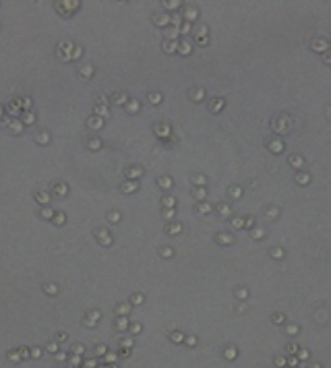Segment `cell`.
<instances>
[{
    "label": "cell",
    "instance_id": "1",
    "mask_svg": "<svg viewBox=\"0 0 331 368\" xmlns=\"http://www.w3.org/2000/svg\"><path fill=\"white\" fill-rule=\"evenodd\" d=\"M56 8H58V12L68 15V12H75L79 8V2L77 0H60V2H56Z\"/></svg>",
    "mask_w": 331,
    "mask_h": 368
},
{
    "label": "cell",
    "instance_id": "2",
    "mask_svg": "<svg viewBox=\"0 0 331 368\" xmlns=\"http://www.w3.org/2000/svg\"><path fill=\"white\" fill-rule=\"evenodd\" d=\"M75 46H73V41H68V40H64V41H60V46H58V54H60V58L64 60V62H68L71 60V50H73Z\"/></svg>",
    "mask_w": 331,
    "mask_h": 368
},
{
    "label": "cell",
    "instance_id": "3",
    "mask_svg": "<svg viewBox=\"0 0 331 368\" xmlns=\"http://www.w3.org/2000/svg\"><path fill=\"white\" fill-rule=\"evenodd\" d=\"M95 236H97V242H99V244H104V246H110V244H112V236H110V232H108V230L97 228Z\"/></svg>",
    "mask_w": 331,
    "mask_h": 368
},
{
    "label": "cell",
    "instance_id": "4",
    "mask_svg": "<svg viewBox=\"0 0 331 368\" xmlns=\"http://www.w3.org/2000/svg\"><path fill=\"white\" fill-rule=\"evenodd\" d=\"M290 126H292V122H290L286 116H280L277 120H273V128H275V130H280V132H286Z\"/></svg>",
    "mask_w": 331,
    "mask_h": 368
},
{
    "label": "cell",
    "instance_id": "5",
    "mask_svg": "<svg viewBox=\"0 0 331 368\" xmlns=\"http://www.w3.org/2000/svg\"><path fill=\"white\" fill-rule=\"evenodd\" d=\"M4 110H6L10 116H21V106H19V101H10V104H6Z\"/></svg>",
    "mask_w": 331,
    "mask_h": 368
},
{
    "label": "cell",
    "instance_id": "6",
    "mask_svg": "<svg viewBox=\"0 0 331 368\" xmlns=\"http://www.w3.org/2000/svg\"><path fill=\"white\" fill-rule=\"evenodd\" d=\"M23 128H25V124L21 122V120H10V122H8V130H10L13 134H21Z\"/></svg>",
    "mask_w": 331,
    "mask_h": 368
},
{
    "label": "cell",
    "instance_id": "7",
    "mask_svg": "<svg viewBox=\"0 0 331 368\" xmlns=\"http://www.w3.org/2000/svg\"><path fill=\"white\" fill-rule=\"evenodd\" d=\"M87 126L93 128V130H99V128L104 126V118H99V116H91V118L87 120Z\"/></svg>",
    "mask_w": 331,
    "mask_h": 368
},
{
    "label": "cell",
    "instance_id": "8",
    "mask_svg": "<svg viewBox=\"0 0 331 368\" xmlns=\"http://www.w3.org/2000/svg\"><path fill=\"white\" fill-rule=\"evenodd\" d=\"M95 116H99V118H108L110 116V110H108V106L104 104V106H95Z\"/></svg>",
    "mask_w": 331,
    "mask_h": 368
},
{
    "label": "cell",
    "instance_id": "9",
    "mask_svg": "<svg viewBox=\"0 0 331 368\" xmlns=\"http://www.w3.org/2000/svg\"><path fill=\"white\" fill-rule=\"evenodd\" d=\"M54 192H56L58 197H64V195L68 192V186H66L64 182H56V184H54Z\"/></svg>",
    "mask_w": 331,
    "mask_h": 368
},
{
    "label": "cell",
    "instance_id": "10",
    "mask_svg": "<svg viewBox=\"0 0 331 368\" xmlns=\"http://www.w3.org/2000/svg\"><path fill=\"white\" fill-rule=\"evenodd\" d=\"M120 188H122V192H126V195H130V192H135V190L139 188V184L130 180V182H124V184L120 186Z\"/></svg>",
    "mask_w": 331,
    "mask_h": 368
},
{
    "label": "cell",
    "instance_id": "11",
    "mask_svg": "<svg viewBox=\"0 0 331 368\" xmlns=\"http://www.w3.org/2000/svg\"><path fill=\"white\" fill-rule=\"evenodd\" d=\"M112 101H114L116 106H126V104H128V99H126L124 93H114V95H112Z\"/></svg>",
    "mask_w": 331,
    "mask_h": 368
},
{
    "label": "cell",
    "instance_id": "12",
    "mask_svg": "<svg viewBox=\"0 0 331 368\" xmlns=\"http://www.w3.org/2000/svg\"><path fill=\"white\" fill-rule=\"evenodd\" d=\"M126 176H128L130 180L141 178V176H143V170H141V167H128V170H126Z\"/></svg>",
    "mask_w": 331,
    "mask_h": 368
},
{
    "label": "cell",
    "instance_id": "13",
    "mask_svg": "<svg viewBox=\"0 0 331 368\" xmlns=\"http://www.w3.org/2000/svg\"><path fill=\"white\" fill-rule=\"evenodd\" d=\"M21 122L27 124V126H31V124L35 122V116H33V112H25V114L21 116Z\"/></svg>",
    "mask_w": 331,
    "mask_h": 368
},
{
    "label": "cell",
    "instance_id": "14",
    "mask_svg": "<svg viewBox=\"0 0 331 368\" xmlns=\"http://www.w3.org/2000/svg\"><path fill=\"white\" fill-rule=\"evenodd\" d=\"M79 75H81L83 79H91L93 77V68L87 64V66H81V71H79Z\"/></svg>",
    "mask_w": 331,
    "mask_h": 368
},
{
    "label": "cell",
    "instance_id": "15",
    "mask_svg": "<svg viewBox=\"0 0 331 368\" xmlns=\"http://www.w3.org/2000/svg\"><path fill=\"white\" fill-rule=\"evenodd\" d=\"M35 141H38L40 145H48V143H50V134H48V132H40V134H35Z\"/></svg>",
    "mask_w": 331,
    "mask_h": 368
},
{
    "label": "cell",
    "instance_id": "16",
    "mask_svg": "<svg viewBox=\"0 0 331 368\" xmlns=\"http://www.w3.org/2000/svg\"><path fill=\"white\" fill-rule=\"evenodd\" d=\"M221 106H224V99H213V101L209 104V110H211V112H219Z\"/></svg>",
    "mask_w": 331,
    "mask_h": 368
},
{
    "label": "cell",
    "instance_id": "17",
    "mask_svg": "<svg viewBox=\"0 0 331 368\" xmlns=\"http://www.w3.org/2000/svg\"><path fill=\"white\" fill-rule=\"evenodd\" d=\"M43 292L50 294V296H56V294H58V286H56V284H46V286H43Z\"/></svg>",
    "mask_w": 331,
    "mask_h": 368
},
{
    "label": "cell",
    "instance_id": "18",
    "mask_svg": "<svg viewBox=\"0 0 331 368\" xmlns=\"http://www.w3.org/2000/svg\"><path fill=\"white\" fill-rule=\"evenodd\" d=\"M35 199H38L41 205H48V201H50V195H48V192H43V190H40V192H35Z\"/></svg>",
    "mask_w": 331,
    "mask_h": 368
},
{
    "label": "cell",
    "instance_id": "19",
    "mask_svg": "<svg viewBox=\"0 0 331 368\" xmlns=\"http://www.w3.org/2000/svg\"><path fill=\"white\" fill-rule=\"evenodd\" d=\"M41 217L43 219H54V209L52 207H43L41 209Z\"/></svg>",
    "mask_w": 331,
    "mask_h": 368
},
{
    "label": "cell",
    "instance_id": "20",
    "mask_svg": "<svg viewBox=\"0 0 331 368\" xmlns=\"http://www.w3.org/2000/svg\"><path fill=\"white\" fill-rule=\"evenodd\" d=\"M217 242L219 244H232V236L230 234H217Z\"/></svg>",
    "mask_w": 331,
    "mask_h": 368
},
{
    "label": "cell",
    "instance_id": "21",
    "mask_svg": "<svg viewBox=\"0 0 331 368\" xmlns=\"http://www.w3.org/2000/svg\"><path fill=\"white\" fill-rule=\"evenodd\" d=\"M162 203H164L166 209H174L176 201H174V197H164V199H162Z\"/></svg>",
    "mask_w": 331,
    "mask_h": 368
},
{
    "label": "cell",
    "instance_id": "22",
    "mask_svg": "<svg viewBox=\"0 0 331 368\" xmlns=\"http://www.w3.org/2000/svg\"><path fill=\"white\" fill-rule=\"evenodd\" d=\"M157 182H160V186H162V188H170V186H172V178H168V176H162Z\"/></svg>",
    "mask_w": 331,
    "mask_h": 368
},
{
    "label": "cell",
    "instance_id": "23",
    "mask_svg": "<svg viewBox=\"0 0 331 368\" xmlns=\"http://www.w3.org/2000/svg\"><path fill=\"white\" fill-rule=\"evenodd\" d=\"M126 110H128L130 114L139 112V101H135V99H132V101H128V104H126Z\"/></svg>",
    "mask_w": 331,
    "mask_h": 368
},
{
    "label": "cell",
    "instance_id": "24",
    "mask_svg": "<svg viewBox=\"0 0 331 368\" xmlns=\"http://www.w3.org/2000/svg\"><path fill=\"white\" fill-rule=\"evenodd\" d=\"M17 101H19V106H21L23 110H27V112L31 110V99H29V97H25L23 101H21V99H17Z\"/></svg>",
    "mask_w": 331,
    "mask_h": 368
},
{
    "label": "cell",
    "instance_id": "25",
    "mask_svg": "<svg viewBox=\"0 0 331 368\" xmlns=\"http://www.w3.org/2000/svg\"><path fill=\"white\" fill-rule=\"evenodd\" d=\"M87 147L95 151V149H99V147H102V141H99V139H91V141L87 143Z\"/></svg>",
    "mask_w": 331,
    "mask_h": 368
},
{
    "label": "cell",
    "instance_id": "26",
    "mask_svg": "<svg viewBox=\"0 0 331 368\" xmlns=\"http://www.w3.org/2000/svg\"><path fill=\"white\" fill-rule=\"evenodd\" d=\"M108 221H110V223H118V221H120V213H118V211H112V213L108 215Z\"/></svg>",
    "mask_w": 331,
    "mask_h": 368
},
{
    "label": "cell",
    "instance_id": "27",
    "mask_svg": "<svg viewBox=\"0 0 331 368\" xmlns=\"http://www.w3.org/2000/svg\"><path fill=\"white\" fill-rule=\"evenodd\" d=\"M64 221H66L64 213H56V215H54V223H56V226H64Z\"/></svg>",
    "mask_w": 331,
    "mask_h": 368
},
{
    "label": "cell",
    "instance_id": "28",
    "mask_svg": "<svg viewBox=\"0 0 331 368\" xmlns=\"http://www.w3.org/2000/svg\"><path fill=\"white\" fill-rule=\"evenodd\" d=\"M128 310H130L128 304H118V306H116V312H118V314H126Z\"/></svg>",
    "mask_w": 331,
    "mask_h": 368
},
{
    "label": "cell",
    "instance_id": "29",
    "mask_svg": "<svg viewBox=\"0 0 331 368\" xmlns=\"http://www.w3.org/2000/svg\"><path fill=\"white\" fill-rule=\"evenodd\" d=\"M182 228H180V223H172V226H168V234H178Z\"/></svg>",
    "mask_w": 331,
    "mask_h": 368
},
{
    "label": "cell",
    "instance_id": "30",
    "mask_svg": "<svg viewBox=\"0 0 331 368\" xmlns=\"http://www.w3.org/2000/svg\"><path fill=\"white\" fill-rule=\"evenodd\" d=\"M184 17H186L188 21H193V19L197 17V10H195V8H186V12H184Z\"/></svg>",
    "mask_w": 331,
    "mask_h": 368
},
{
    "label": "cell",
    "instance_id": "31",
    "mask_svg": "<svg viewBox=\"0 0 331 368\" xmlns=\"http://www.w3.org/2000/svg\"><path fill=\"white\" fill-rule=\"evenodd\" d=\"M149 101H151V104H160V101H162V95H160V93H149Z\"/></svg>",
    "mask_w": 331,
    "mask_h": 368
},
{
    "label": "cell",
    "instance_id": "32",
    "mask_svg": "<svg viewBox=\"0 0 331 368\" xmlns=\"http://www.w3.org/2000/svg\"><path fill=\"white\" fill-rule=\"evenodd\" d=\"M197 211H199V213H209V211H211V205H207V203L199 205V207H197Z\"/></svg>",
    "mask_w": 331,
    "mask_h": 368
},
{
    "label": "cell",
    "instance_id": "33",
    "mask_svg": "<svg viewBox=\"0 0 331 368\" xmlns=\"http://www.w3.org/2000/svg\"><path fill=\"white\" fill-rule=\"evenodd\" d=\"M164 50H166V52H174V50H176V43H174V41H166Z\"/></svg>",
    "mask_w": 331,
    "mask_h": 368
},
{
    "label": "cell",
    "instance_id": "34",
    "mask_svg": "<svg viewBox=\"0 0 331 368\" xmlns=\"http://www.w3.org/2000/svg\"><path fill=\"white\" fill-rule=\"evenodd\" d=\"M191 97H193V99H201V97H203V89H195V91L191 93Z\"/></svg>",
    "mask_w": 331,
    "mask_h": 368
},
{
    "label": "cell",
    "instance_id": "35",
    "mask_svg": "<svg viewBox=\"0 0 331 368\" xmlns=\"http://www.w3.org/2000/svg\"><path fill=\"white\" fill-rule=\"evenodd\" d=\"M176 35H178V29H176V27H174V29H170V31H168V33H166V37H168V40H170V41L174 40V37H176Z\"/></svg>",
    "mask_w": 331,
    "mask_h": 368
},
{
    "label": "cell",
    "instance_id": "36",
    "mask_svg": "<svg viewBox=\"0 0 331 368\" xmlns=\"http://www.w3.org/2000/svg\"><path fill=\"white\" fill-rule=\"evenodd\" d=\"M155 21H157V25H162V27L170 23V19H168V17H155Z\"/></svg>",
    "mask_w": 331,
    "mask_h": 368
},
{
    "label": "cell",
    "instance_id": "37",
    "mask_svg": "<svg viewBox=\"0 0 331 368\" xmlns=\"http://www.w3.org/2000/svg\"><path fill=\"white\" fill-rule=\"evenodd\" d=\"M155 132H157V134H162V137H164V134H168V132H170V130H168V126H164V124H162V126H157V128H155Z\"/></svg>",
    "mask_w": 331,
    "mask_h": 368
},
{
    "label": "cell",
    "instance_id": "38",
    "mask_svg": "<svg viewBox=\"0 0 331 368\" xmlns=\"http://www.w3.org/2000/svg\"><path fill=\"white\" fill-rule=\"evenodd\" d=\"M180 52H182V54H188V52H191V46H188L186 41H182V43H180Z\"/></svg>",
    "mask_w": 331,
    "mask_h": 368
},
{
    "label": "cell",
    "instance_id": "39",
    "mask_svg": "<svg viewBox=\"0 0 331 368\" xmlns=\"http://www.w3.org/2000/svg\"><path fill=\"white\" fill-rule=\"evenodd\" d=\"M77 58H81V48H79V46L75 48V52H73V56H71V60H77Z\"/></svg>",
    "mask_w": 331,
    "mask_h": 368
},
{
    "label": "cell",
    "instance_id": "40",
    "mask_svg": "<svg viewBox=\"0 0 331 368\" xmlns=\"http://www.w3.org/2000/svg\"><path fill=\"white\" fill-rule=\"evenodd\" d=\"M195 197H197V199H203V197H205V188H195Z\"/></svg>",
    "mask_w": 331,
    "mask_h": 368
},
{
    "label": "cell",
    "instance_id": "41",
    "mask_svg": "<svg viewBox=\"0 0 331 368\" xmlns=\"http://www.w3.org/2000/svg\"><path fill=\"white\" fill-rule=\"evenodd\" d=\"M219 213L221 215H230V207L228 205H219Z\"/></svg>",
    "mask_w": 331,
    "mask_h": 368
},
{
    "label": "cell",
    "instance_id": "42",
    "mask_svg": "<svg viewBox=\"0 0 331 368\" xmlns=\"http://www.w3.org/2000/svg\"><path fill=\"white\" fill-rule=\"evenodd\" d=\"M242 223H244V221H242L240 217H234V219H232V226H234V228H242Z\"/></svg>",
    "mask_w": 331,
    "mask_h": 368
},
{
    "label": "cell",
    "instance_id": "43",
    "mask_svg": "<svg viewBox=\"0 0 331 368\" xmlns=\"http://www.w3.org/2000/svg\"><path fill=\"white\" fill-rule=\"evenodd\" d=\"M174 252H172V248H162V256L164 259H168V256H172Z\"/></svg>",
    "mask_w": 331,
    "mask_h": 368
},
{
    "label": "cell",
    "instance_id": "44",
    "mask_svg": "<svg viewBox=\"0 0 331 368\" xmlns=\"http://www.w3.org/2000/svg\"><path fill=\"white\" fill-rule=\"evenodd\" d=\"M327 48V41L323 43V41H315V50H325Z\"/></svg>",
    "mask_w": 331,
    "mask_h": 368
},
{
    "label": "cell",
    "instance_id": "45",
    "mask_svg": "<svg viewBox=\"0 0 331 368\" xmlns=\"http://www.w3.org/2000/svg\"><path fill=\"white\" fill-rule=\"evenodd\" d=\"M269 147H271L273 151H282V143H280V141H275V143H271Z\"/></svg>",
    "mask_w": 331,
    "mask_h": 368
},
{
    "label": "cell",
    "instance_id": "46",
    "mask_svg": "<svg viewBox=\"0 0 331 368\" xmlns=\"http://www.w3.org/2000/svg\"><path fill=\"white\" fill-rule=\"evenodd\" d=\"M176 6H180V2H166V8H170V10H174Z\"/></svg>",
    "mask_w": 331,
    "mask_h": 368
},
{
    "label": "cell",
    "instance_id": "47",
    "mask_svg": "<svg viewBox=\"0 0 331 368\" xmlns=\"http://www.w3.org/2000/svg\"><path fill=\"white\" fill-rule=\"evenodd\" d=\"M271 254H273L275 259H282V250H280V248H273V250H271Z\"/></svg>",
    "mask_w": 331,
    "mask_h": 368
},
{
    "label": "cell",
    "instance_id": "48",
    "mask_svg": "<svg viewBox=\"0 0 331 368\" xmlns=\"http://www.w3.org/2000/svg\"><path fill=\"white\" fill-rule=\"evenodd\" d=\"M132 302H135V304L143 302V296H141V294H135V296H132Z\"/></svg>",
    "mask_w": 331,
    "mask_h": 368
},
{
    "label": "cell",
    "instance_id": "49",
    "mask_svg": "<svg viewBox=\"0 0 331 368\" xmlns=\"http://www.w3.org/2000/svg\"><path fill=\"white\" fill-rule=\"evenodd\" d=\"M116 327H118V329H124V327H126V319H118Z\"/></svg>",
    "mask_w": 331,
    "mask_h": 368
},
{
    "label": "cell",
    "instance_id": "50",
    "mask_svg": "<svg viewBox=\"0 0 331 368\" xmlns=\"http://www.w3.org/2000/svg\"><path fill=\"white\" fill-rule=\"evenodd\" d=\"M290 164H294V165H300V164H302V159H300V157H290Z\"/></svg>",
    "mask_w": 331,
    "mask_h": 368
},
{
    "label": "cell",
    "instance_id": "51",
    "mask_svg": "<svg viewBox=\"0 0 331 368\" xmlns=\"http://www.w3.org/2000/svg\"><path fill=\"white\" fill-rule=\"evenodd\" d=\"M172 215H174V209H166V211H164V217H166V219H170Z\"/></svg>",
    "mask_w": 331,
    "mask_h": 368
},
{
    "label": "cell",
    "instance_id": "52",
    "mask_svg": "<svg viewBox=\"0 0 331 368\" xmlns=\"http://www.w3.org/2000/svg\"><path fill=\"white\" fill-rule=\"evenodd\" d=\"M298 182H308V176L306 174H298Z\"/></svg>",
    "mask_w": 331,
    "mask_h": 368
},
{
    "label": "cell",
    "instance_id": "53",
    "mask_svg": "<svg viewBox=\"0 0 331 368\" xmlns=\"http://www.w3.org/2000/svg\"><path fill=\"white\" fill-rule=\"evenodd\" d=\"M188 31H191V23H184L182 25V33H188Z\"/></svg>",
    "mask_w": 331,
    "mask_h": 368
},
{
    "label": "cell",
    "instance_id": "54",
    "mask_svg": "<svg viewBox=\"0 0 331 368\" xmlns=\"http://www.w3.org/2000/svg\"><path fill=\"white\" fill-rule=\"evenodd\" d=\"M244 223H246V228H252V223H255V219H252V217H246V221H244Z\"/></svg>",
    "mask_w": 331,
    "mask_h": 368
},
{
    "label": "cell",
    "instance_id": "55",
    "mask_svg": "<svg viewBox=\"0 0 331 368\" xmlns=\"http://www.w3.org/2000/svg\"><path fill=\"white\" fill-rule=\"evenodd\" d=\"M195 182H197V184H203V182H205V178H203V176H197V178H195Z\"/></svg>",
    "mask_w": 331,
    "mask_h": 368
},
{
    "label": "cell",
    "instance_id": "56",
    "mask_svg": "<svg viewBox=\"0 0 331 368\" xmlns=\"http://www.w3.org/2000/svg\"><path fill=\"white\" fill-rule=\"evenodd\" d=\"M172 339H174V341H180V339H182V335H180V333H174V335H172Z\"/></svg>",
    "mask_w": 331,
    "mask_h": 368
},
{
    "label": "cell",
    "instance_id": "57",
    "mask_svg": "<svg viewBox=\"0 0 331 368\" xmlns=\"http://www.w3.org/2000/svg\"><path fill=\"white\" fill-rule=\"evenodd\" d=\"M85 325H89V327H93V325H95V321H91V319H85Z\"/></svg>",
    "mask_w": 331,
    "mask_h": 368
},
{
    "label": "cell",
    "instance_id": "58",
    "mask_svg": "<svg viewBox=\"0 0 331 368\" xmlns=\"http://www.w3.org/2000/svg\"><path fill=\"white\" fill-rule=\"evenodd\" d=\"M95 352H97V354H104V352H106V347H104V345H97V350H95Z\"/></svg>",
    "mask_w": 331,
    "mask_h": 368
},
{
    "label": "cell",
    "instance_id": "59",
    "mask_svg": "<svg viewBox=\"0 0 331 368\" xmlns=\"http://www.w3.org/2000/svg\"><path fill=\"white\" fill-rule=\"evenodd\" d=\"M31 356H35V358H40V356H41V352H40V350H33V352H31Z\"/></svg>",
    "mask_w": 331,
    "mask_h": 368
},
{
    "label": "cell",
    "instance_id": "60",
    "mask_svg": "<svg viewBox=\"0 0 331 368\" xmlns=\"http://www.w3.org/2000/svg\"><path fill=\"white\" fill-rule=\"evenodd\" d=\"M325 60H327V62H331V52L327 54V56H325Z\"/></svg>",
    "mask_w": 331,
    "mask_h": 368
},
{
    "label": "cell",
    "instance_id": "61",
    "mask_svg": "<svg viewBox=\"0 0 331 368\" xmlns=\"http://www.w3.org/2000/svg\"><path fill=\"white\" fill-rule=\"evenodd\" d=\"M2 112H4V106H0V118H2Z\"/></svg>",
    "mask_w": 331,
    "mask_h": 368
}]
</instances>
